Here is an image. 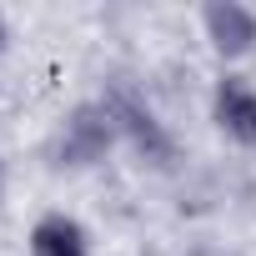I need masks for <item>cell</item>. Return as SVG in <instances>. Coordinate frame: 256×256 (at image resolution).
I'll return each mask as SVG.
<instances>
[{
	"label": "cell",
	"instance_id": "obj_1",
	"mask_svg": "<svg viewBox=\"0 0 256 256\" xmlns=\"http://www.w3.org/2000/svg\"><path fill=\"white\" fill-rule=\"evenodd\" d=\"M116 136H120V131H116L106 100H100V106H76L70 120L60 126V161H66V166H90V161H100V156L110 151Z\"/></svg>",
	"mask_w": 256,
	"mask_h": 256
},
{
	"label": "cell",
	"instance_id": "obj_2",
	"mask_svg": "<svg viewBox=\"0 0 256 256\" xmlns=\"http://www.w3.org/2000/svg\"><path fill=\"white\" fill-rule=\"evenodd\" d=\"M106 110H110V120H116V131L131 136V146H136L146 161H156V166L171 161V136L161 131V120L151 116V106H141L131 90H110V96H106Z\"/></svg>",
	"mask_w": 256,
	"mask_h": 256
},
{
	"label": "cell",
	"instance_id": "obj_3",
	"mask_svg": "<svg viewBox=\"0 0 256 256\" xmlns=\"http://www.w3.org/2000/svg\"><path fill=\"white\" fill-rule=\"evenodd\" d=\"M201 26H206L211 50L226 56V60H236V56H246L256 46V10L236 6V0H216V6H206L201 10Z\"/></svg>",
	"mask_w": 256,
	"mask_h": 256
},
{
	"label": "cell",
	"instance_id": "obj_4",
	"mask_svg": "<svg viewBox=\"0 0 256 256\" xmlns=\"http://www.w3.org/2000/svg\"><path fill=\"white\" fill-rule=\"evenodd\" d=\"M211 116H216V126H221V131H226L231 141H241V146H256V90H251L241 76H226V80H216Z\"/></svg>",
	"mask_w": 256,
	"mask_h": 256
},
{
	"label": "cell",
	"instance_id": "obj_5",
	"mask_svg": "<svg viewBox=\"0 0 256 256\" xmlns=\"http://www.w3.org/2000/svg\"><path fill=\"white\" fill-rule=\"evenodd\" d=\"M30 256H90V251H86V231H80L70 216L50 211V216H40L36 231H30Z\"/></svg>",
	"mask_w": 256,
	"mask_h": 256
},
{
	"label": "cell",
	"instance_id": "obj_6",
	"mask_svg": "<svg viewBox=\"0 0 256 256\" xmlns=\"http://www.w3.org/2000/svg\"><path fill=\"white\" fill-rule=\"evenodd\" d=\"M0 50H6V16H0Z\"/></svg>",
	"mask_w": 256,
	"mask_h": 256
}]
</instances>
